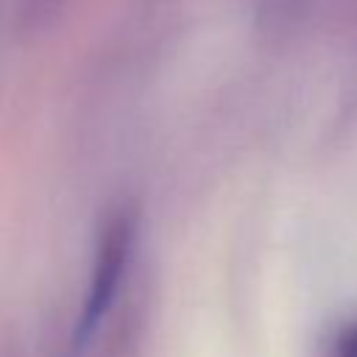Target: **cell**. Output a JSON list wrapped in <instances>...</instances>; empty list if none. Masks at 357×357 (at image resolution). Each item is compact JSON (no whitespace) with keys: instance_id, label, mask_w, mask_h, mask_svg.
<instances>
[{"instance_id":"cell-1","label":"cell","mask_w":357,"mask_h":357,"mask_svg":"<svg viewBox=\"0 0 357 357\" xmlns=\"http://www.w3.org/2000/svg\"><path fill=\"white\" fill-rule=\"evenodd\" d=\"M128 245H131V220L128 218H114L106 226L100 251H98V262H95V276L81 310V324H78V340H86L89 332L98 326V321L103 318L120 276L126 271V257H128Z\"/></svg>"}]
</instances>
